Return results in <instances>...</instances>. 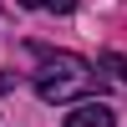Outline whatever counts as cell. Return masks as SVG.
Segmentation results:
<instances>
[{
  "label": "cell",
  "mask_w": 127,
  "mask_h": 127,
  "mask_svg": "<svg viewBox=\"0 0 127 127\" xmlns=\"http://www.w3.org/2000/svg\"><path fill=\"white\" fill-rule=\"evenodd\" d=\"M31 51H36L41 66H46V71H36V92L46 102H71V97L102 92V76H97L92 61L71 56V51H51V46H31Z\"/></svg>",
  "instance_id": "1"
},
{
  "label": "cell",
  "mask_w": 127,
  "mask_h": 127,
  "mask_svg": "<svg viewBox=\"0 0 127 127\" xmlns=\"http://www.w3.org/2000/svg\"><path fill=\"white\" fill-rule=\"evenodd\" d=\"M66 127H117V112L102 97H92V102H76V107L66 112Z\"/></svg>",
  "instance_id": "2"
},
{
  "label": "cell",
  "mask_w": 127,
  "mask_h": 127,
  "mask_svg": "<svg viewBox=\"0 0 127 127\" xmlns=\"http://www.w3.org/2000/svg\"><path fill=\"white\" fill-rule=\"evenodd\" d=\"M102 71H112V76L127 87V56H122V51H102Z\"/></svg>",
  "instance_id": "3"
},
{
  "label": "cell",
  "mask_w": 127,
  "mask_h": 127,
  "mask_svg": "<svg viewBox=\"0 0 127 127\" xmlns=\"http://www.w3.org/2000/svg\"><path fill=\"white\" fill-rule=\"evenodd\" d=\"M20 5H31V10H51V15H71V10H76V0H20Z\"/></svg>",
  "instance_id": "4"
},
{
  "label": "cell",
  "mask_w": 127,
  "mask_h": 127,
  "mask_svg": "<svg viewBox=\"0 0 127 127\" xmlns=\"http://www.w3.org/2000/svg\"><path fill=\"white\" fill-rule=\"evenodd\" d=\"M15 87V76H10V71H0V92H10Z\"/></svg>",
  "instance_id": "5"
}]
</instances>
